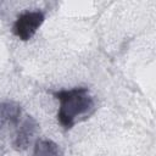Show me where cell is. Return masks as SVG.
<instances>
[{"label": "cell", "mask_w": 156, "mask_h": 156, "mask_svg": "<svg viewBox=\"0 0 156 156\" xmlns=\"http://www.w3.org/2000/svg\"><path fill=\"white\" fill-rule=\"evenodd\" d=\"M33 156H61L58 146L48 139L39 140L35 144Z\"/></svg>", "instance_id": "3"}, {"label": "cell", "mask_w": 156, "mask_h": 156, "mask_svg": "<svg viewBox=\"0 0 156 156\" xmlns=\"http://www.w3.org/2000/svg\"><path fill=\"white\" fill-rule=\"evenodd\" d=\"M55 96L60 100L57 118L61 126L66 129L72 128L79 116L85 115L94 107V101L87 88L60 90L55 93Z\"/></svg>", "instance_id": "1"}, {"label": "cell", "mask_w": 156, "mask_h": 156, "mask_svg": "<svg viewBox=\"0 0 156 156\" xmlns=\"http://www.w3.org/2000/svg\"><path fill=\"white\" fill-rule=\"evenodd\" d=\"M44 21V15L39 11H27L18 16L13 24V33L21 40L30 39Z\"/></svg>", "instance_id": "2"}]
</instances>
